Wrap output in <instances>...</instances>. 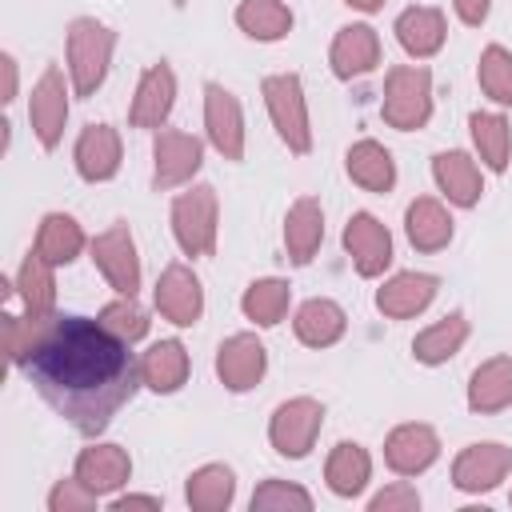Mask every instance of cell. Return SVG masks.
I'll list each match as a JSON object with an SVG mask.
<instances>
[{"label": "cell", "instance_id": "obj_1", "mask_svg": "<svg viewBox=\"0 0 512 512\" xmlns=\"http://www.w3.org/2000/svg\"><path fill=\"white\" fill-rule=\"evenodd\" d=\"M8 360L80 436H100L136 396L140 356L100 320L76 312H4Z\"/></svg>", "mask_w": 512, "mask_h": 512}, {"label": "cell", "instance_id": "obj_2", "mask_svg": "<svg viewBox=\"0 0 512 512\" xmlns=\"http://www.w3.org/2000/svg\"><path fill=\"white\" fill-rule=\"evenodd\" d=\"M116 52V32L96 20V16H76L64 36V60H68V80L76 96H96L100 84L108 80Z\"/></svg>", "mask_w": 512, "mask_h": 512}, {"label": "cell", "instance_id": "obj_3", "mask_svg": "<svg viewBox=\"0 0 512 512\" xmlns=\"http://www.w3.org/2000/svg\"><path fill=\"white\" fill-rule=\"evenodd\" d=\"M380 116L396 132H416L432 120V72L424 64H392L384 72Z\"/></svg>", "mask_w": 512, "mask_h": 512}, {"label": "cell", "instance_id": "obj_4", "mask_svg": "<svg viewBox=\"0 0 512 512\" xmlns=\"http://www.w3.org/2000/svg\"><path fill=\"white\" fill-rule=\"evenodd\" d=\"M260 96L268 108V120L276 128V136L284 140L288 152L308 156L312 152V120H308V100H304V84L296 72H272L260 80Z\"/></svg>", "mask_w": 512, "mask_h": 512}, {"label": "cell", "instance_id": "obj_5", "mask_svg": "<svg viewBox=\"0 0 512 512\" xmlns=\"http://www.w3.org/2000/svg\"><path fill=\"white\" fill-rule=\"evenodd\" d=\"M172 236L184 256H212L216 252V232H220V200L212 184H192L172 200Z\"/></svg>", "mask_w": 512, "mask_h": 512}, {"label": "cell", "instance_id": "obj_6", "mask_svg": "<svg viewBox=\"0 0 512 512\" xmlns=\"http://www.w3.org/2000/svg\"><path fill=\"white\" fill-rule=\"evenodd\" d=\"M320 428H324V404L316 396H292V400L276 404V412L268 420V444L284 460H304L316 448Z\"/></svg>", "mask_w": 512, "mask_h": 512}, {"label": "cell", "instance_id": "obj_7", "mask_svg": "<svg viewBox=\"0 0 512 512\" xmlns=\"http://www.w3.org/2000/svg\"><path fill=\"white\" fill-rule=\"evenodd\" d=\"M96 272L108 280V288L116 296H136L140 292V252L132 240V228L124 220H116L112 228H104L100 236H92L88 244Z\"/></svg>", "mask_w": 512, "mask_h": 512}, {"label": "cell", "instance_id": "obj_8", "mask_svg": "<svg viewBox=\"0 0 512 512\" xmlns=\"http://www.w3.org/2000/svg\"><path fill=\"white\" fill-rule=\"evenodd\" d=\"M68 92H72V80H64V72H60L56 64H48V68L40 72V80L32 84V96H28V124H32V136L40 140L44 152H56L60 140H64Z\"/></svg>", "mask_w": 512, "mask_h": 512}, {"label": "cell", "instance_id": "obj_9", "mask_svg": "<svg viewBox=\"0 0 512 512\" xmlns=\"http://www.w3.org/2000/svg\"><path fill=\"white\" fill-rule=\"evenodd\" d=\"M204 164V144L192 132L180 128H156L152 136V184L160 192L188 184Z\"/></svg>", "mask_w": 512, "mask_h": 512}, {"label": "cell", "instance_id": "obj_10", "mask_svg": "<svg viewBox=\"0 0 512 512\" xmlns=\"http://www.w3.org/2000/svg\"><path fill=\"white\" fill-rule=\"evenodd\" d=\"M340 240H344V252H348V260H352L356 276L376 280V276L388 272V264H392V232H388V224H384L380 216H372V212H352Z\"/></svg>", "mask_w": 512, "mask_h": 512}, {"label": "cell", "instance_id": "obj_11", "mask_svg": "<svg viewBox=\"0 0 512 512\" xmlns=\"http://www.w3.org/2000/svg\"><path fill=\"white\" fill-rule=\"evenodd\" d=\"M204 136L224 160H244V108L236 92L216 80L204 84Z\"/></svg>", "mask_w": 512, "mask_h": 512}, {"label": "cell", "instance_id": "obj_12", "mask_svg": "<svg viewBox=\"0 0 512 512\" xmlns=\"http://www.w3.org/2000/svg\"><path fill=\"white\" fill-rule=\"evenodd\" d=\"M512 472V448L500 444V440H480V444H468L460 448V456L452 460V484L468 496H480V492H492L500 488V480Z\"/></svg>", "mask_w": 512, "mask_h": 512}, {"label": "cell", "instance_id": "obj_13", "mask_svg": "<svg viewBox=\"0 0 512 512\" xmlns=\"http://www.w3.org/2000/svg\"><path fill=\"white\" fill-rule=\"evenodd\" d=\"M172 108H176V72H172V64L156 60L136 80V92H132V104H128V124L144 128V132H156V128H164Z\"/></svg>", "mask_w": 512, "mask_h": 512}, {"label": "cell", "instance_id": "obj_14", "mask_svg": "<svg viewBox=\"0 0 512 512\" xmlns=\"http://www.w3.org/2000/svg\"><path fill=\"white\" fill-rule=\"evenodd\" d=\"M152 304L156 312L176 324V328H192L200 316H204V288H200V276L188 268V264H168L156 280V292H152Z\"/></svg>", "mask_w": 512, "mask_h": 512}, {"label": "cell", "instance_id": "obj_15", "mask_svg": "<svg viewBox=\"0 0 512 512\" xmlns=\"http://www.w3.org/2000/svg\"><path fill=\"white\" fill-rule=\"evenodd\" d=\"M436 460H440V436H436V428L424 424V420L396 424V428L384 436V464H388L396 476H420V472H428Z\"/></svg>", "mask_w": 512, "mask_h": 512}, {"label": "cell", "instance_id": "obj_16", "mask_svg": "<svg viewBox=\"0 0 512 512\" xmlns=\"http://www.w3.org/2000/svg\"><path fill=\"white\" fill-rule=\"evenodd\" d=\"M268 372V348L256 332H236L216 348V376L228 392H248Z\"/></svg>", "mask_w": 512, "mask_h": 512}, {"label": "cell", "instance_id": "obj_17", "mask_svg": "<svg viewBox=\"0 0 512 512\" xmlns=\"http://www.w3.org/2000/svg\"><path fill=\"white\" fill-rule=\"evenodd\" d=\"M120 160H124V144H120V132L112 124H84L80 128L76 148H72V164H76L80 180L108 184L120 172Z\"/></svg>", "mask_w": 512, "mask_h": 512}, {"label": "cell", "instance_id": "obj_18", "mask_svg": "<svg viewBox=\"0 0 512 512\" xmlns=\"http://www.w3.org/2000/svg\"><path fill=\"white\" fill-rule=\"evenodd\" d=\"M328 64L336 80H360L380 64V32L372 24H344L332 36Z\"/></svg>", "mask_w": 512, "mask_h": 512}, {"label": "cell", "instance_id": "obj_19", "mask_svg": "<svg viewBox=\"0 0 512 512\" xmlns=\"http://www.w3.org/2000/svg\"><path fill=\"white\" fill-rule=\"evenodd\" d=\"M432 180H436L440 196L452 208H476L480 196H484L480 164L468 152H460V148H444V152L432 156Z\"/></svg>", "mask_w": 512, "mask_h": 512}, {"label": "cell", "instance_id": "obj_20", "mask_svg": "<svg viewBox=\"0 0 512 512\" xmlns=\"http://www.w3.org/2000/svg\"><path fill=\"white\" fill-rule=\"evenodd\" d=\"M440 292V280L432 272H396L376 288V312L388 320H412L420 316Z\"/></svg>", "mask_w": 512, "mask_h": 512}, {"label": "cell", "instance_id": "obj_21", "mask_svg": "<svg viewBox=\"0 0 512 512\" xmlns=\"http://www.w3.org/2000/svg\"><path fill=\"white\" fill-rule=\"evenodd\" d=\"M72 476H80L100 500L104 496H116L128 480H132V456H128V448H120V444H88L80 456H76V468H72Z\"/></svg>", "mask_w": 512, "mask_h": 512}, {"label": "cell", "instance_id": "obj_22", "mask_svg": "<svg viewBox=\"0 0 512 512\" xmlns=\"http://www.w3.org/2000/svg\"><path fill=\"white\" fill-rule=\"evenodd\" d=\"M392 32H396V44H400L412 60H428V56H436V52L444 48V40H448V20H444V12L432 8V4H412V8H404V12L396 16Z\"/></svg>", "mask_w": 512, "mask_h": 512}, {"label": "cell", "instance_id": "obj_23", "mask_svg": "<svg viewBox=\"0 0 512 512\" xmlns=\"http://www.w3.org/2000/svg\"><path fill=\"white\" fill-rule=\"evenodd\" d=\"M324 244V208L316 196H296L284 212V252L296 268L312 264Z\"/></svg>", "mask_w": 512, "mask_h": 512}, {"label": "cell", "instance_id": "obj_24", "mask_svg": "<svg viewBox=\"0 0 512 512\" xmlns=\"http://www.w3.org/2000/svg\"><path fill=\"white\" fill-rule=\"evenodd\" d=\"M188 372H192V356L180 340H156L140 352V380L160 396L180 392L188 384Z\"/></svg>", "mask_w": 512, "mask_h": 512}, {"label": "cell", "instance_id": "obj_25", "mask_svg": "<svg viewBox=\"0 0 512 512\" xmlns=\"http://www.w3.org/2000/svg\"><path fill=\"white\" fill-rule=\"evenodd\" d=\"M468 408L476 416H496L512 408V356H488L468 376Z\"/></svg>", "mask_w": 512, "mask_h": 512}, {"label": "cell", "instance_id": "obj_26", "mask_svg": "<svg viewBox=\"0 0 512 512\" xmlns=\"http://www.w3.org/2000/svg\"><path fill=\"white\" fill-rule=\"evenodd\" d=\"M452 212L436 196H416L404 208V236L416 252H440L452 244Z\"/></svg>", "mask_w": 512, "mask_h": 512}, {"label": "cell", "instance_id": "obj_27", "mask_svg": "<svg viewBox=\"0 0 512 512\" xmlns=\"http://www.w3.org/2000/svg\"><path fill=\"white\" fill-rule=\"evenodd\" d=\"M372 480V456L356 440H340L324 460V484L340 500H356Z\"/></svg>", "mask_w": 512, "mask_h": 512}, {"label": "cell", "instance_id": "obj_28", "mask_svg": "<svg viewBox=\"0 0 512 512\" xmlns=\"http://www.w3.org/2000/svg\"><path fill=\"white\" fill-rule=\"evenodd\" d=\"M292 332H296V340L308 344V348H332V344L348 332V316H344V308H340L336 300L312 296V300H304V304L296 308Z\"/></svg>", "mask_w": 512, "mask_h": 512}, {"label": "cell", "instance_id": "obj_29", "mask_svg": "<svg viewBox=\"0 0 512 512\" xmlns=\"http://www.w3.org/2000/svg\"><path fill=\"white\" fill-rule=\"evenodd\" d=\"M344 168H348L352 184H360L364 192L384 196V192L396 188V160H392V152H388L380 140H368V136L356 140V144L344 152Z\"/></svg>", "mask_w": 512, "mask_h": 512}, {"label": "cell", "instance_id": "obj_30", "mask_svg": "<svg viewBox=\"0 0 512 512\" xmlns=\"http://www.w3.org/2000/svg\"><path fill=\"white\" fill-rule=\"evenodd\" d=\"M468 332H472V324H468L464 312H448V316L432 320V324H428L424 332H416V340H412V356H416V364H424V368H440V364H448V360L464 348Z\"/></svg>", "mask_w": 512, "mask_h": 512}, {"label": "cell", "instance_id": "obj_31", "mask_svg": "<svg viewBox=\"0 0 512 512\" xmlns=\"http://www.w3.org/2000/svg\"><path fill=\"white\" fill-rule=\"evenodd\" d=\"M468 136H472V148L480 156V164L488 172H508V160H512V128H508V116L504 112H472L468 116Z\"/></svg>", "mask_w": 512, "mask_h": 512}, {"label": "cell", "instance_id": "obj_32", "mask_svg": "<svg viewBox=\"0 0 512 512\" xmlns=\"http://www.w3.org/2000/svg\"><path fill=\"white\" fill-rule=\"evenodd\" d=\"M84 244H88V236H84V228H80L76 216H68V212H48V216L40 220V228H36V244H32V248H36L48 264L64 268V264H72V260L84 252Z\"/></svg>", "mask_w": 512, "mask_h": 512}, {"label": "cell", "instance_id": "obj_33", "mask_svg": "<svg viewBox=\"0 0 512 512\" xmlns=\"http://www.w3.org/2000/svg\"><path fill=\"white\" fill-rule=\"evenodd\" d=\"M184 500L192 512H224L236 500V472L228 464H200L188 484H184Z\"/></svg>", "mask_w": 512, "mask_h": 512}, {"label": "cell", "instance_id": "obj_34", "mask_svg": "<svg viewBox=\"0 0 512 512\" xmlns=\"http://www.w3.org/2000/svg\"><path fill=\"white\" fill-rule=\"evenodd\" d=\"M12 292L20 296L24 312H56V264H48L36 248L20 260Z\"/></svg>", "mask_w": 512, "mask_h": 512}, {"label": "cell", "instance_id": "obj_35", "mask_svg": "<svg viewBox=\"0 0 512 512\" xmlns=\"http://www.w3.org/2000/svg\"><path fill=\"white\" fill-rule=\"evenodd\" d=\"M288 304H292V284L280 280V276H260L240 296V312L256 328H276L288 316Z\"/></svg>", "mask_w": 512, "mask_h": 512}, {"label": "cell", "instance_id": "obj_36", "mask_svg": "<svg viewBox=\"0 0 512 512\" xmlns=\"http://www.w3.org/2000/svg\"><path fill=\"white\" fill-rule=\"evenodd\" d=\"M236 28L248 40L276 44L292 32V8L284 0H240L236 4Z\"/></svg>", "mask_w": 512, "mask_h": 512}, {"label": "cell", "instance_id": "obj_37", "mask_svg": "<svg viewBox=\"0 0 512 512\" xmlns=\"http://www.w3.org/2000/svg\"><path fill=\"white\" fill-rule=\"evenodd\" d=\"M476 80H480V92L500 104V108H512V52L504 44H488L480 52V64H476Z\"/></svg>", "mask_w": 512, "mask_h": 512}, {"label": "cell", "instance_id": "obj_38", "mask_svg": "<svg viewBox=\"0 0 512 512\" xmlns=\"http://www.w3.org/2000/svg\"><path fill=\"white\" fill-rule=\"evenodd\" d=\"M252 512H312V492L292 484V480H280V476H268L256 484L252 500H248Z\"/></svg>", "mask_w": 512, "mask_h": 512}, {"label": "cell", "instance_id": "obj_39", "mask_svg": "<svg viewBox=\"0 0 512 512\" xmlns=\"http://www.w3.org/2000/svg\"><path fill=\"white\" fill-rule=\"evenodd\" d=\"M96 320H100L112 336H120L124 344H140V340L148 336V324H152L136 296H116V300H108Z\"/></svg>", "mask_w": 512, "mask_h": 512}, {"label": "cell", "instance_id": "obj_40", "mask_svg": "<svg viewBox=\"0 0 512 512\" xmlns=\"http://www.w3.org/2000/svg\"><path fill=\"white\" fill-rule=\"evenodd\" d=\"M96 492L80 480V476H68V480H56L52 492H48V512H88L96 508Z\"/></svg>", "mask_w": 512, "mask_h": 512}, {"label": "cell", "instance_id": "obj_41", "mask_svg": "<svg viewBox=\"0 0 512 512\" xmlns=\"http://www.w3.org/2000/svg\"><path fill=\"white\" fill-rule=\"evenodd\" d=\"M416 508H420V492H416L408 480L384 484V488L368 500V512H416Z\"/></svg>", "mask_w": 512, "mask_h": 512}, {"label": "cell", "instance_id": "obj_42", "mask_svg": "<svg viewBox=\"0 0 512 512\" xmlns=\"http://www.w3.org/2000/svg\"><path fill=\"white\" fill-rule=\"evenodd\" d=\"M452 12L460 16V24L480 28L488 20V12H492V0H452Z\"/></svg>", "mask_w": 512, "mask_h": 512}, {"label": "cell", "instance_id": "obj_43", "mask_svg": "<svg viewBox=\"0 0 512 512\" xmlns=\"http://www.w3.org/2000/svg\"><path fill=\"white\" fill-rule=\"evenodd\" d=\"M164 500L160 496H152V492H116V496H108V508L112 512H124V508H160Z\"/></svg>", "mask_w": 512, "mask_h": 512}, {"label": "cell", "instance_id": "obj_44", "mask_svg": "<svg viewBox=\"0 0 512 512\" xmlns=\"http://www.w3.org/2000/svg\"><path fill=\"white\" fill-rule=\"evenodd\" d=\"M0 72H4L0 100L12 104V100H16V88H20V68H16V56H12V52H0Z\"/></svg>", "mask_w": 512, "mask_h": 512}, {"label": "cell", "instance_id": "obj_45", "mask_svg": "<svg viewBox=\"0 0 512 512\" xmlns=\"http://www.w3.org/2000/svg\"><path fill=\"white\" fill-rule=\"evenodd\" d=\"M348 8H356V12H380L388 0H344Z\"/></svg>", "mask_w": 512, "mask_h": 512}]
</instances>
